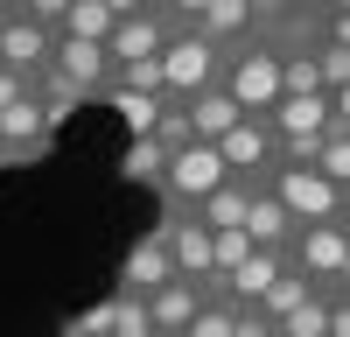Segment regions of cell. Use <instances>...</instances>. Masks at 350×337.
Instances as JSON below:
<instances>
[{
	"label": "cell",
	"mask_w": 350,
	"mask_h": 337,
	"mask_svg": "<svg viewBox=\"0 0 350 337\" xmlns=\"http://www.w3.org/2000/svg\"><path fill=\"white\" fill-rule=\"evenodd\" d=\"M259 190L295 218V232H308V225H350V190L323 183L315 168H267Z\"/></svg>",
	"instance_id": "1"
},
{
	"label": "cell",
	"mask_w": 350,
	"mask_h": 337,
	"mask_svg": "<svg viewBox=\"0 0 350 337\" xmlns=\"http://www.w3.org/2000/svg\"><path fill=\"white\" fill-rule=\"evenodd\" d=\"M287 267H295L308 288L336 295L350 281V232L343 225H308V232H295V246H287Z\"/></svg>",
	"instance_id": "2"
},
{
	"label": "cell",
	"mask_w": 350,
	"mask_h": 337,
	"mask_svg": "<svg viewBox=\"0 0 350 337\" xmlns=\"http://www.w3.org/2000/svg\"><path fill=\"white\" fill-rule=\"evenodd\" d=\"M217 71H224V49H211L203 36H175L161 49V99L168 105H189L196 92L217 84Z\"/></svg>",
	"instance_id": "3"
},
{
	"label": "cell",
	"mask_w": 350,
	"mask_h": 337,
	"mask_svg": "<svg viewBox=\"0 0 350 337\" xmlns=\"http://www.w3.org/2000/svg\"><path fill=\"white\" fill-rule=\"evenodd\" d=\"M168 281H175V267H168V246H161V232H148V239H133V246L120 253L112 295H120V302H148L154 288H168Z\"/></svg>",
	"instance_id": "4"
},
{
	"label": "cell",
	"mask_w": 350,
	"mask_h": 337,
	"mask_svg": "<svg viewBox=\"0 0 350 337\" xmlns=\"http://www.w3.org/2000/svg\"><path fill=\"white\" fill-rule=\"evenodd\" d=\"M217 183H231L224 176V162H217V148H183V155H168V168H161V190L154 197H175V204H203Z\"/></svg>",
	"instance_id": "5"
},
{
	"label": "cell",
	"mask_w": 350,
	"mask_h": 337,
	"mask_svg": "<svg viewBox=\"0 0 350 337\" xmlns=\"http://www.w3.org/2000/svg\"><path fill=\"white\" fill-rule=\"evenodd\" d=\"M49 71L70 84V92L92 105V99H105V84H112V64H105V42H70V36H56V49H49Z\"/></svg>",
	"instance_id": "6"
},
{
	"label": "cell",
	"mask_w": 350,
	"mask_h": 337,
	"mask_svg": "<svg viewBox=\"0 0 350 337\" xmlns=\"http://www.w3.org/2000/svg\"><path fill=\"white\" fill-rule=\"evenodd\" d=\"M49 49H56V36H42V28L28 21L21 8L0 21V71H14L21 84H36V77L49 71Z\"/></svg>",
	"instance_id": "7"
},
{
	"label": "cell",
	"mask_w": 350,
	"mask_h": 337,
	"mask_svg": "<svg viewBox=\"0 0 350 337\" xmlns=\"http://www.w3.org/2000/svg\"><path fill=\"white\" fill-rule=\"evenodd\" d=\"M120 14H133V0H64V21H56V36L70 42H105Z\"/></svg>",
	"instance_id": "8"
},
{
	"label": "cell",
	"mask_w": 350,
	"mask_h": 337,
	"mask_svg": "<svg viewBox=\"0 0 350 337\" xmlns=\"http://www.w3.org/2000/svg\"><path fill=\"white\" fill-rule=\"evenodd\" d=\"M140 309H148L154 337H183V330L196 323V309H203V288H196V281H168V288H154Z\"/></svg>",
	"instance_id": "9"
},
{
	"label": "cell",
	"mask_w": 350,
	"mask_h": 337,
	"mask_svg": "<svg viewBox=\"0 0 350 337\" xmlns=\"http://www.w3.org/2000/svg\"><path fill=\"white\" fill-rule=\"evenodd\" d=\"M183 120H189V134L203 140V148H217V140H224L231 127H239V120H245V112H239V105H231V99L217 92V84H211V92H196V99L183 105Z\"/></svg>",
	"instance_id": "10"
},
{
	"label": "cell",
	"mask_w": 350,
	"mask_h": 337,
	"mask_svg": "<svg viewBox=\"0 0 350 337\" xmlns=\"http://www.w3.org/2000/svg\"><path fill=\"white\" fill-rule=\"evenodd\" d=\"M280 274H287V253H252V260H245L239 274L224 281V302H231V309H252V302L267 295Z\"/></svg>",
	"instance_id": "11"
},
{
	"label": "cell",
	"mask_w": 350,
	"mask_h": 337,
	"mask_svg": "<svg viewBox=\"0 0 350 337\" xmlns=\"http://www.w3.org/2000/svg\"><path fill=\"white\" fill-rule=\"evenodd\" d=\"M245 204H252V183H217L211 197L196 204V218H203V232H231V225H245Z\"/></svg>",
	"instance_id": "12"
},
{
	"label": "cell",
	"mask_w": 350,
	"mask_h": 337,
	"mask_svg": "<svg viewBox=\"0 0 350 337\" xmlns=\"http://www.w3.org/2000/svg\"><path fill=\"white\" fill-rule=\"evenodd\" d=\"M308 295H323V288H308V281H301L295 267H287V274L273 281V288H267V295L252 302V316H259V323H280V316H295V309H301Z\"/></svg>",
	"instance_id": "13"
},
{
	"label": "cell",
	"mask_w": 350,
	"mask_h": 337,
	"mask_svg": "<svg viewBox=\"0 0 350 337\" xmlns=\"http://www.w3.org/2000/svg\"><path fill=\"white\" fill-rule=\"evenodd\" d=\"M161 168H168V155L154 148V140H126V155H120V176H126V183L161 190Z\"/></svg>",
	"instance_id": "14"
},
{
	"label": "cell",
	"mask_w": 350,
	"mask_h": 337,
	"mask_svg": "<svg viewBox=\"0 0 350 337\" xmlns=\"http://www.w3.org/2000/svg\"><path fill=\"white\" fill-rule=\"evenodd\" d=\"M105 105H112V112H120V120L133 127V140H148V134H154V120H161V105H168V99H140V92H105Z\"/></svg>",
	"instance_id": "15"
},
{
	"label": "cell",
	"mask_w": 350,
	"mask_h": 337,
	"mask_svg": "<svg viewBox=\"0 0 350 337\" xmlns=\"http://www.w3.org/2000/svg\"><path fill=\"white\" fill-rule=\"evenodd\" d=\"M273 330H280V337H329V295H308L295 316H280Z\"/></svg>",
	"instance_id": "16"
},
{
	"label": "cell",
	"mask_w": 350,
	"mask_h": 337,
	"mask_svg": "<svg viewBox=\"0 0 350 337\" xmlns=\"http://www.w3.org/2000/svg\"><path fill=\"white\" fill-rule=\"evenodd\" d=\"M105 330H112V295L92 302L84 316H64V323H56V337H105Z\"/></svg>",
	"instance_id": "17"
},
{
	"label": "cell",
	"mask_w": 350,
	"mask_h": 337,
	"mask_svg": "<svg viewBox=\"0 0 350 337\" xmlns=\"http://www.w3.org/2000/svg\"><path fill=\"white\" fill-rule=\"evenodd\" d=\"M105 337H154V323H148V309H140V302H120V295H112V330Z\"/></svg>",
	"instance_id": "18"
},
{
	"label": "cell",
	"mask_w": 350,
	"mask_h": 337,
	"mask_svg": "<svg viewBox=\"0 0 350 337\" xmlns=\"http://www.w3.org/2000/svg\"><path fill=\"white\" fill-rule=\"evenodd\" d=\"M14 99H28V84H21V77H14V71H0V112H8V105H14Z\"/></svg>",
	"instance_id": "19"
}]
</instances>
